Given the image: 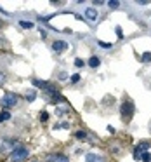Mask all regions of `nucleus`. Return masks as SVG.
<instances>
[{
	"label": "nucleus",
	"instance_id": "obj_4",
	"mask_svg": "<svg viewBox=\"0 0 151 162\" xmlns=\"http://www.w3.org/2000/svg\"><path fill=\"white\" fill-rule=\"evenodd\" d=\"M148 148H149V143H146V141H144V143H139L137 148L134 150V159H135V160H141V155H142Z\"/></svg>",
	"mask_w": 151,
	"mask_h": 162
},
{
	"label": "nucleus",
	"instance_id": "obj_15",
	"mask_svg": "<svg viewBox=\"0 0 151 162\" xmlns=\"http://www.w3.org/2000/svg\"><path fill=\"white\" fill-rule=\"evenodd\" d=\"M108 6L111 7V9H116V7L120 6V2H116V0H109V2H108Z\"/></svg>",
	"mask_w": 151,
	"mask_h": 162
},
{
	"label": "nucleus",
	"instance_id": "obj_10",
	"mask_svg": "<svg viewBox=\"0 0 151 162\" xmlns=\"http://www.w3.org/2000/svg\"><path fill=\"white\" fill-rule=\"evenodd\" d=\"M11 119V114L7 112V110H4L2 114H0V122H6V120H9Z\"/></svg>",
	"mask_w": 151,
	"mask_h": 162
},
{
	"label": "nucleus",
	"instance_id": "obj_14",
	"mask_svg": "<svg viewBox=\"0 0 151 162\" xmlns=\"http://www.w3.org/2000/svg\"><path fill=\"white\" fill-rule=\"evenodd\" d=\"M19 25H21L23 28H26V30H30V28H33V23H26V21H19Z\"/></svg>",
	"mask_w": 151,
	"mask_h": 162
},
{
	"label": "nucleus",
	"instance_id": "obj_18",
	"mask_svg": "<svg viewBox=\"0 0 151 162\" xmlns=\"http://www.w3.org/2000/svg\"><path fill=\"white\" fill-rule=\"evenodd\" d=\"M83 65H85V63H83L80 58H76V60H75V66H76V68H80V66H83Z\"/></svg>",
	"mask_w": 151,
	"mask_h": 162
},
{
	"label": "nucleus",
	"instance_id": "obj_24",
	"mask_svg": "<svg viewBox=\"0 0 151 162\" xmlns=\"http://www.w3.org/2000/svg\"><path fill=\"white\" fill-rule=\"evenodd\" d=\"M149 131H151V122H149Z\"/></svg>",
	"mask_w": 151,
	"mask_h": 162
},
{
	"label": "nucleus",
	"instance_id": "obj_1",
	"mask_svg": "<svg viewBox=\"0 0 151 162\" xmlns=\"http://www.w3.org/2000/svg\"><path fill=\"white\" fill-rule=\"evenodd\" d=\"M134 112H135V106L132 101H123L122 106H120V114H122V120L125 122H130L132 117H134Z\"/></svg>",
	"mask_w": 151,
	"mask_h": 162
},
{
	"label": "nucleus",
	"instance_id": "obj_8",
	"mask_svg": "<svg viewBox=\"0 0 151 162\" xmlns=\"http://www.w3.org/2000/svg\"><path fill=\"white\" fill-rule=\"evenodd\" d=\"M89 65H90L92 68H97V66L101 65V60H99L97 56H92L90 60H89Z\"/></svg>",
	"mask_w": 151,
	"mask_h": 162
},
{
	"label": "nucleus",
	"instance_id": "obj_20",
	"mask_svg": "<svg viewBox=\"0 0 151 162\" xmlns=\"http://www.w3.org/2000/svg\"><path fill=\"white\" fill-rule=\"evenodd\" d=\"M116 37L123 38V33H122V28H120V26H116Z\"/></svg>",
	"mask_w": 151,
	"mask_h": 162
},
{
	"label": "nucleus",
	"instance_id": "obj_23",
	"mask_svg": "<svg viewBox=\"0 0 151 162\" xmlns=\"http://www.w3.org/2000/svg\"><path fill=\"white\" fill-rule=\"evenodd\" d=\"M59 80H66V73L64 71H61L59 73Z\"/></svg>",
	"mask_w": 151,
	"mask_h": 162
},
{
	"label": "nucleus",
	"instance_id": "obj_3",
	"mask_svg": "<svg viewBox=\"0 0 151 162\" xmlns=\"http://www.w3.org/2000/svg\"><path fill=\"white\" fill-rule=\"evenodd\" d=\"M0 105H2L4 108L16 106V105H17V96H16V94H12V92H6L4 98L0 99Z\"/></svg>",
	"mask_w": 151,
	"mask_h": 162
},
{
	"label": "nucleus",
	"instance_id": "obj_9",
	"mask_svg": "<svg viewBox=\"0 0 151 162\" xmlns=\"http://www.w3.org/2000/svg\"><path fill=\"white\" fill-rule=\"evenodd\" d=\"M99 160H101L99 155H94V153H89L87 155V162H99Z\"/></svg>",
	"mask_w": 151,
	"mask_h": 162
},
{
	"label": "nucleus",
	"instance_id": "obj_5",
	"mask_svg": "<svg viewBox=\"0 0 151 162\" xmlns=\"http://www.w3.org/2000/svg\"><path fill=\"white\" fill-rule=\"evenodd\" d=\"M52 49H54L56 52H63L64 49H70V45H68V42H64V40H54V42H52Z\"/></svg>",
	"mask_w": 151,
	"mask_h": 162
},
{
	"label": "nucleus",
	"instance_id": "obj_22",
	"mask_svg": "<svg viewBox=\"0 0 151 162\" xmlns=\"http://www.w3.org/2000/svg\"><path fill=\"white\" fill-rule=\"evenodd\" d=\"M6 80H7V77L4 75V73H0V86H2V84H6Z\"/></svg>",
	"mask_w": 151,
	"mask_h": 162
},
{
	"label": "nucleus",
	"instance_id": "obj_13",
	"mask_svg": "<svg viewBox=\"0 0 151 162\" xmlns=\"http://www.w3.org/2000/svg\"><path fill=\"white\" fill-rule=\"evenodd\" d=\"M151 61V52H144L142 54V63H149Z\"/></svg>",
	"mask_w": 151,
	"mask_h": 162
},
{
	"label": "nucleus",
	"instance_id": "obj_19",
	"mask_svg": "<svg viewBox=\"0 0 151 162\" xmlns=\"http://www.w3.org/2000/svg\"><path fill=\"white\" fill-rule=\"evenodd\" d=\"M78 80H80V75H78V73L71 75V82H73V84H75V82H78Z\"/></svg>",
	"mask_w": 151,
	"mask_h": 162
},
{
	"label": "nucleus",
	"instance_id": "obj_16",
	"mask_svg": "<svg viewBox=\"0 0 151 162\" xmlns=\"http://www.w3.org/2000/svg\"><path fill=\"white\" fill-rule=\"evenodd\" d=\"M35 96H37V92H35V91H31V92H28L26 99H28V101H33V99H35Z\"/></svg>",
	"mask_w": 151,
	"mask_h": 162
},
{
	"label": "nucleus",
	"instance_id": "obj_11",
	"mask_svg": "<svg viewBox=\"0 0 151 162\" xmlns=\"http://www.w3.org/2000/svg\"><path fill=\"white\" fill-rule=\"evenodd\" d=\"M75 138H78V140H85V138H87V133H85V131H76V133H75Z\"/></svg>",
	"mask_w": 151,
	"mask_h": 162
},
{
	"label": "nucleus",
	"instance_id": "obj_17",
	"mask_svg": "<svg viewBox=\"0 0 151 162\" xmlns=\"http://www.w3.org/2000/svg\"><path fill=\"white\" fill-rule=\"evenodd\" d=\"M47 119H49V114L47 112H42V114H40V120H42V122H47Z\"/></svg>",
	"mask_w": 151,
	"mask_h": 162
},
{
	"label": "nucleus",
	"instance_id": "obj_6",
	"mask_svg": "<svg viewBox=\"0 0 151 162\" xmlns=\"http://www.w3.org/2000/svg\"><path fill=\"white\" fill-rule=\"evenodd\" d=\"M47 160L49 162H70V160H68V157L63 155V153H54V155H49Z\"/></svg>",
	"mask_w": 151,
	"mask_h": 162
},
{
	"label": "nucleus",
	"instance_id": "obj_7",
	"mask_svg": "<svg viewBox=\"0 0 151 162\" xmlns=\"http://www.w3.org/2000/svg\"><path fill=\"white\" fill-rule=\"evenodd\" d=\"M85 17L90 19V21H96L97 19V11L94 9V7H87L85 9Z\"/></svg>",
	"mask_w": 151,
	"mask_h": 162
},
{
	"label": "nucleus",
	"instance_id": "obj_21",
	"mask_svg": "<svg viewBox=\"0 0 151 162\" xmlns=\"http://www.w3.org/2000/svg\"><path fill=\"white\" fill-rule=\"evenodd\" d=\"M99 45L101 47H106V49H111V44H108V42H99Z\"/></svg>",
	"mask_w": 151,
	"mask_h": 162
},
{
	"label": "nucleus",
	"instance_id": "obj_2",
	"mask_svg": "<svg viewBox=\"0 0 151 162\" xmlns=\"http://www.w3.org/2000/svg\"><path fill=\"white\" fill-rule=\"evenodd\" d=\"M28 148H24V146H17V148H14L11 153V157H9V162H23L24 159L28 157Z\"/></svg>",
	"mask_w": 151,
	"mask_h": 162
},
{
	"label": "nucleus",
	"instance_id": "obj_12",
	"mask_svg": "<svg viewBox=\"0 0 151 162\" xmlns=\"http://www.w3.org/2000/svg\"><path fill=\"white\" fill-rule=\"evenodd\" d=\"M141 160H144V162H151V153H149V152H144V153L141 155Z\"/></svg>",
	"mask_w": 151,
	"mask_h": 162
}]
</instances>
